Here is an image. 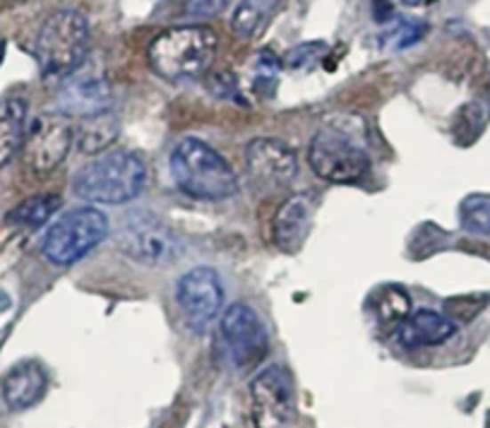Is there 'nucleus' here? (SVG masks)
I'll use <instances>...</instances> for the list:
<instances>
[{
  "label": "nucleus",
  "instance_id": "9d476101",
  "mask_svg": "<svg viewBox=\"0 0 490 428\" xmlns=\"http://www.w3.org/2000/svg\"><path fill=\"white\" fill-rule=\"evenodd\" d=\"M73 140L75 130L65 116L44 114L34 118L25 138L27 166L39 176L56 171L70 152Z\"/></svg>",
  "mask_w": 490,
  "mask_h": 428
},
{
  "label": "nucleus",
  "instance_id": "412c9836",
  "mask_svg": "<svg viewBox=\"0 0 490 428\" xmlns=\"http://www.w3.org/2000/svg\"><path fill=\"white\" fill-rule=\"evenodd\" d=\"M426 22L423 20H402L399 25L380 34L378 44L387 51H404L414 46L423 34H426Z\"/></svg>",
  "mask_w": 490,
  "mask_h": 428
},
{
  "label": "nucleus",
  "instance_id": "aec40b11",
  "mask_svg": "<svg viewBox=\"0 0 490 428\" xmlns=\"http://www.w3.org/2000/svg\"><path fill=\"white\" fill-rule=\"evenodd\" d=\"M116 138H118V121L108 111L82 118V125L77 130V145L84 154L104 152Z\"/></svg>",
  "mask_w": 490,
  "mask_h": 428
},
{
  "label": "nucleus",
  "instance_id": "c85d7f7f",
  "mask_svg": "<svg viewBox=\"0 0 490 428\" xmlns=\"http://www.w3.org/2000/svg\"><path fill=\"white\" fill-rule=\"evenodd\" d=\"M402 3H406V5H418L421 0H402Z\"/></svg>",
  "mask_w": 490,
  "mask_h": 428
},
{
  "label": "nucleus",
  "instance_id": "423d86ee",
  "mask_svg": "<svg viewBox=\"0 0 490 428\" xmlns=\"http://www.w3.org/2000/svg\"><path fill=\"white\" fill-rule=\"evenodd\" d=\"M108 234V217L97 207H77L53 222L41 251L53 265H75Z\"/></svg>",
  "mask_w": 490,
  "mask_h": 428
},
{
  "label": "nucleus",
  "instance_id": "20e7f679",
  "mask_svg": "<svg viewBox=\"0 0 490 428\" xmlns=\"http://www.w3.org/2000/svg\"><path fill=\"white\" fill-rule=\"evenodd\" d=\"M145 183V162L137 154L118 149L84 164L73 178V193L92 205H125L142 193Z\"/></svg>",
  "mask_w": 490,
  "mask_h": 428
},
{
  "label": "nucleus",
  "instance_id": "5701e85b",
  "mask_svg": "<svg viewBox=\"0 0 490 428\" xmlns=\"http://www.w3.org/2000/svg\"><path fill=\"white\" fill-rule=\"evenodd\" d=\"M279 58L272 51H262L255 61V73H253V89L260 97H272L277 82H279Z\"/></svg>",
  "mask_w": 490,
  "mask_h": 428
},
{
  "label": "nucleus",
  "instance_id": "1a4fd4ad",
  "mask_svg": "<svg viewBox=\"0 0 490 428\" xmlns=\"http://www.w3.org/2000/svg\"><path fill=\"white\" fill-rule=\"evenodd\" d=\"M255 428H291L296 402L289 373L282 366H269L250 383Z\"/></svg>",
  "mask_w": 490,
  "mask_h": 428
},
{
  "label": "nucleus",
  "instance_id": "7ed1b4c3",
  "mask_svg": "<svg viewBox=\"0 0 490 428\" xmlns=\"http://www.w3.org/2000/svg\"><path fill=\"white\" fill-rule=\"evenodd\" d=\"M171 176L195 200H226L238 190V176L224 157L197 138L181 140L171 154Z\"/></svg>",
  "mask_w": 490,
  "mask_h": 428
},
{
  "label": "nucleus",
  "instance_id": "4be33fe9",
  "mask_svg": "<svg viewBox=\"0 0 490 428\" xmlns=\"http://www.w3.org/2000/svg\"><path fill=\"white\" fill-rule=\"evenodd\" d=\"M462 227L469 234L488 236L490 234V198H469L462 205Z\"/></svg>",
  "mask_w": 490,
  "mask_h": 428
},
{
  "label": "nucleus",
  "instance_id": "f3484780",
  "mask_svg": "<svg viewBox=\"0 0 490 428\" xmlns=\"http://www.w3.org/2000/svg\"><path fill=\"white\" fill-rule=\"evenodd\" d=\"M27 101L22 97L0 99V166L15 159L25 147Z\"/></svg>",
  "mask_w": 490,
  "mask_h": 428
},
{
  "label": "nucleus",
  "instance_id": "a878e982",
  "mask_svg": "<svg viewBox=\"0 0 490 428\" xmlns=\"http://www.w3.org/2000/svg\"><path fill=\"white\" fill-rule=\"evenodd\" d=\"M320 53H325V44H320V41H315V44H301L293 51H289L286 63H289V68H303V65L313 63Z\"/></svg>",
  "mask_w": 490,
  "mask_h": 428
},
{
  "label": "nucleus",
  "instance_id": "f03ea898",
  "mask_svg": "<svg viewBox=\"0 0 490 428\" xmlns=\"http://www.w3.org/2000/svg\"><path fill=\"white\" fill-rule=\"evenodd\" d=\"M217 34L209 27H173L154 36L147 58L161 80L181 85L207 73L217 56Z\"/></svg>",
  "mask_w": 490,
  "mask_h": 428
},
{
  "label": "nucleus",
  "instance_id": "9b49d317",
  "mask_svg": "<svg viewBox=\"0 0 490 428\" xmlns=\"http://www.w3.org/2000/svg\"><path fill=\"white\" fill-rule=\"evenodd\" d=\"M176 299L188 327L202 332L221 311L224 289L212 267H195L178 279Z\"/></svg>",
  "mask_w": 490,
  "mask_h": 428
},
{
  "label": "nucleus",
  "instance_id": "2eb2a0df",
  "mask_svg": "<svg viewBox=\"0 0 490 428\" xmlns=\"http://www.w3.org/2000/svg\"><path fill=\"white\" fill-rule=\"evenodd\" d=\"M394 335H397V342L406 349L438 347L457 335V323L450 315L423 308V311L406 315Z\"/></svg>",
  "mask_w": 490,
  "mask_h": 428
},
{
  "label": "nucleus",
  "instance_id": "a211bd4d",
  "mask_svg": "<svg viewBox=\"0 0 490 428\" xmlns=\"http://www.w3.org/2000/svg\"><path fill=\"white\" fill-rule=\"evenodd\" d=\"M282 0H241L231 20L233 34L243 41H250L265 32L267 25L272 22Z\"/></svg>",
  "mask_w": 490,
  "mask_h": 428
},
{
  "label": "nucleus",
  "instance_id": "6e6552de",
  "mask_svg": "<svg viewBox=\"0 0 490 428\" xmlns=\"http://www.w3.org/2000/svg\"><path fill=\"white\" fill-rule=\"evenodd\" d=\"M221 337L233 368L250 371L267 356V330L260 315L245 303H233L221 318Z\"/></svg>",
  "mask_w": 490,
  "mask_h": 428
},
{
  "label": "nucleus",
  "instance_id": "4468645a",
  "mask_svg": "<svg viewBox=\"0 0 490 428\" xmlns=\"http://www.w3.org/2000/svg\"><path fill=\"white\" fill-rule=\"evenodd\" d=\"M315 200L313 195L298 193L291 195L284 202L279 212L274 214L272 238L284 253H298V248L306 241L308 231H310V222H313Z\"/></svg>",
  "mask_w": 490,
  "mask_h": 428
},
{
  "label": "nucleus",
  "instance_id": "f257e3e1",
  "mask_svg": "<svg viewBox=\"0 0 490 428\" xmlns=\"http://www.w3.org/2000/svg\"><path fill=\"white\" fill-rule=\"evenodd\" d=\"M308 164L315 176L330 183H354L370 169L368 133L358 116H337L315 133Z\"/></svg>",
  "mask_w": 490,
  "mask_h": 428
},
{
  "label": "nucleus",
  "instance_id": "f8f14e48",
  "mask_svg": "<svg viewBox=\"0 0 490 428\" xmlns=\"http://www.w3.org/2000/svg\"><path fill=\"white\" fill-rule=\"evenodd\" d=\"M111 85L104 73L80 68L65 77L56 97V114L65 118H89L111 109Z\"/></svg>",
  "mask_w": 490,
  "mask_h": 428
},
{
  "label": "nucleus",
  "instance_id": "0eeeda50",
  "mask_svg": "<svg viewBox=\"0 0 490 428\" xmlns=\"http://www.w3.org/2000/svg\"><path fill=\"white\" fill-rule=\"evenodd\" d=\"M116 246L123 255L149 267L171 265L183 253L181 238L164 222L147 212H130L121 219L116 229Z\"/></svg>",
  "mask_w": 490,
  "mask_h": 428
},
{
  "label": "nucleus",
  "instance_id": "6ab92c4d",
  "mask_svg": "<svg viewBox=\"0 0 490 428\" xmlns=\"http://www.w3.org/2000/svg\"><path fill=\"white\" fill-rule=\"evenodd\" d=\"M58 210H60L58 195H34V198L20 202L15 210H10L5 219H8L10 227L34 231V229L44 227Z\"/></svg>",
  "mask_w": 490,
  "mask_h": 428
},
{
  "label": "nucleus",
  "instance_id": "ddd939ff",
  "mask_svg": "<svg viewBox=\"0 0 490 428\" xmlns=\"http://www.w3.org/2000/svg\"><path fill=\"white\" fill-rule=\"evenodd\" d=\"M250 178L262 188H282L293 181L298 171V157L284 140L258 138L245 149Z\"/></svg>",
  "mask_w": 490,
  "mask_h": 428
},
{
  "label": "nucleus",
  "instance_id": "dca6fc26",
  "mask_svg": "<svg viewBox=\"0 0 490 428\" xmlns=\"http://www.w3.org/2000/svg\"><path fill=\"white\" fill-rule=\"evenodd\" d=\"M46 371L36 361H22L3 378V400L12 412H25L46 392Z\"/></svg>",
  "mask_w": 490,
  "mask_h": 428
},
{
  "label": "nucleus",
  "instance_id": "39448f33",
  "mask_svg": "<svg viewBox=\"0 0 490 428\" xmlns=\"http://www.w3.org/2000/svg\"><path fill=\"white\" fill-rule=\"evenodd\" d=\"M34 56L44 80H65L89 56V22L80 10L63 8L41 25Z\"/></svg>",
  "mask_w": 490,
  "mask_h": 428
},
{
  "label": "nucleus",
  "instance_id": "393cba45",
  "mask_svg": "<svg viewBox=\"0 0 490 428\" xmlns=\"http://www.w3.org/2000/svg\"><path fill=\"white\" fill-rule=\"evenodd\" d=\"M486 306H488V296H481V299H474V296H459V299H452L445 303L447 315H457L462 320H471V318L481 313Z\"/></svg>",
  "mask_w": 490,
  "mask_h": 428
},
{
  "label": "nucleus",
  "instance_id": "bb28decb",
  "mask_svg": "<svg viewBox=\"0 0 490 428\" xmlns=\"http://www.w3.org/2000/svg\"><path fill=\"white\" fill-rule=\"evenodd\" d=\"M226 5H229V0H188L185 3V15L205 20V17L219 15Z\"/></svg>",
  "mask_w": 490,
  "mask_h": 428
},
{
  "label": "nucleus",
  "instance_id": "cd10ccee",
  "mask_svg": "<svg viewBox=\"0 0 490 428\" xmlns=\"http://www.w3.org/2000/svg\"><path fill=\"white\" fill-rule=\"evenodd\" d=\"M3 56H5V44L0 41V63H3Z\"/></svg>",
  "mask_w": 490,
  "mask_h": 428
},
{
  "label": "nucleus",
  "instance_id": "b1692460",
  "mask_svg": "<svg viewBox=\"0 0 490 428\" xmlns=\"http://www.w3.org/2000/svg\"><path fill=\"white\" fill-rule=\"evenodd\" d=\"M378 311L380 318H382L385 323H390V320H399V323H402L404 318L411 313V301L402 289L390 287V289L382 291V296H380Z\"/></svg>",
  "mask_w": 490,
  "mask_h": 428
}]
</instances>
